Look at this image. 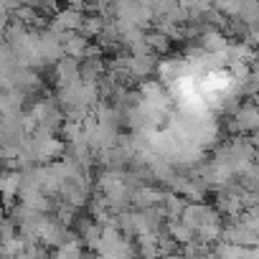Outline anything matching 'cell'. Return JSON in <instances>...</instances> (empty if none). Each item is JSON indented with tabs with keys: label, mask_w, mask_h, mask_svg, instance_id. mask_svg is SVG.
Returning <instances> with one entry per match:
<instances>
[{
	"label": "cell",
	"mask_w": 259,
	"mask_h": 259,
	"mask_svg": "<svg viewBox=\"0 0 259 259\" xmlns=\"http://www.w3.org/2000/svg\"><path fill=\"white\" fill-rule=\"evenodd\" d=\"M155 69H160L158 56L155 54H143V56H130L127 61V79L133 81H150V76L155 74Z\"/></svg>",
	"instance_id": "cell-1"
},
{
	"label": "cell",
	"mask_w": 259,
	"mask_h": 259,
	"mask_svg": "<svg viewBox=\"0 0 259 259\" xmlns=\"http://www.w3.org/2000/svg\"><path fill=\"white\" fill-rule=\"evenodd\" d=\"M54 76H56L59 92L74 87L76 81H81V61H79V59H71V56H64V59L54 66Z\"/></svg>",
	"instance_id": "cell-2"
},
{
	"label": "cell",
	"mask_w": 259,
	"mask_h": 259,
	"mask_svg": "<svg viewBox=\"0 0 259 259\" xmlns=\"http://www.w3.org/2000/svg\"><path fill=\"white\" fill-rule=\"evenodd\" d=\"M165 231H168V236L183 249V246H188V244H193L198 236H196V231L183 221V219H168L165 221Z\"/></svg>",
	"instance_id": "cell-3"
},
{
	"label": "cell",
	"mask_w": 259,
	"mask_h": 259,
	"mask_svg": "<svg viewBox=\"0 0 259 259\" xmlns=\"http://www.w3.org/2000/svg\"><path fill=\"white\" fill-rule=\"evenodd\" d=\"M145 36H148V46H150V51H153L155 56H158V54H165V51L170 49V38H168L165 33H160L158 28L148 31Z\"/></svg>",
	"instance_id": "cell-4"
},
{
	"label": "cell",
	"mask_w": 259,
	"mask_h": 259,
	"mask_svg": "<svg viewBox=\"0 0 259 259\" xmlns=\"http://www.w3.org/2000/svg\"><path fill=\"white\" fill-rule=\"evenodd\" d=\"M165 259H186V256H183V249H181V251H176V254H168Z\"/></svg>",
	"instance_id": "cell-5"
}]
</instances>
